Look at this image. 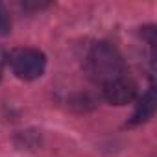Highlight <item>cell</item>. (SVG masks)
<instances>
[{
	"label": "cell",
	"instance_id": "obj_1",
	"mask_svg": "<svg viewBox=\"0 0 157 157\" xmlns=\"http://www.w3.org/2000/svg\"><path fill=\"white\" fill-rule=\"evenodd\" d=\"M85 68L93 82L107 85L124 76V59L111 43H96L87 54Z\"/></svg>",
	"mask_w": 157,
	"mask_h": 157
},
{
	"label": "cell",
	"instance_id": "obj_6",
	"mask_svg": "<svg viewBox=\"0 0 157 157\" xmlns=\"http://www.w3.org/2000/svg\"><path fill=\"white\" fill-rule=\"evenodd\" d=\"M6 61H8V56L4 52V48H0V80H2V72H4V67H6Z\"/></svg>",
	"mask_w": 157,
	"mask_h": 157
},
{
	"label": "cell",
	"instance_id": "obj_2",
	"mask_svg": "<svg viewBox=\"0 0 157 157\" xmlns=\"http://www.w3.org/2000/svg\"><path fill=\"white\" fill-rule=\"evenodd\" d=\"M10 67L13 74L21 80H35V78L43 76L44 67H46V57L41 50L30 48V46H21L15 48L8 56Z\"/></svg>",
	"mask_w": 157,
	"mask_h": 157
},
{
	"label": "cell",
	"instance_id": "obj_3",
	"mask_svg": "<svg viewBox=\"0 0 157 157\" xmlns=\"http://www.w3.org/2000/svg\"><path fill=\"white\" fill-rule=\"evenodd\" d=\"M104 96L113 105H126L137 96V85L133 80L122 76L104 85Z\"/></svg>",
	"mask_w": 157,
	"mask_h": 157
},
{
	"label": "cell",
	"instance_id": "obj_4",
	"mask_svg": "<svg viewBox=\"0 0 157 157\" xmlns=\"http://www.w3.org/2000/svg\"><path fill=\"white\" fill-rule=\"evenodd\" d=\"M153 111H155V89H153V87H150V89H148L140 98H139L137 107H135V111H133L131 118L128 120V124H129V126L142 124V122H146V120H150V118H151Z\"/></svg>",
	"mask_w": 157,
	"mask_h": 157
},
{
	"label": "cell",
	"instance_id": "obj_5",
	"mask_svg": "<svg viewBox=\"0 0 157 157\" xmlns=\"http://www.w3.org/2000/svg\"><path fill=\"white\" fill-rule=\"evenodd\" d=\"M11 32V19L6 11V8L0 4V35H8Z\"/></svg>",
	"mask_w": 157,
	"mask_h": 157
}]
</instances>
